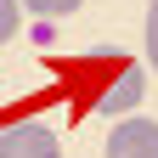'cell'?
I'll use <instances>...</instances> for the list:
<instances>
[{
  "mask_svg": "<svg viewBox=\"0 0 158 158\" xmlns=\"http://www.w3.org/2000/svg\"><path fill=\"white\" fill-rule=\"evenodd\" d=\"M0 158H62V141H56L51 124L23 118V124L0 130Z\"/></svg>",
  "mask_w": 158,
  "mask_h": 158,
  "instance_id": "cell-1",
  "label": "cell"
},
{
  "mask_svg": "<svg viewBox=\"0 0 158 158\" xmlns=\"http://www.w3.org/2000/svg\"><path fill=\"white\" fill-rule=\"evenodd\" d=\"M107 158H158V118H124L107 130Z\"/></svg>",
  "mask_w": 158,
  "mask_h": 158,
  "instance_id": "cell-2",
  "label": "cell"
},
{
  "mask_svg": "<svg viewBox=\"0 0 158 158\" xmlns=\"http://www.w3.org/2000/svg\"><path fill=\"white\" fill-rule=\"evenodd\" d=\"M141 90H147V79H141V68H124L118 73V85L102 96V113H130L135 102H141Z\"/></svg>",
  "mask_w": 158,
  "mask_h": 158,
  "instance_id": "cell-3",
  "label": "cell"
},
{
  "mask_svg": "<svg viewBox=\"0 0 158 158\" xmlns=\"http://www.w3.org/2000/svg\"><path fill=\"white\" fill-rule=\"evenodd\" d=\"M23 6H28L34 17H68V11L85 6V0H23Z\"/></svg>",
  "mask_w": 158,
  "mask_h": 158,
  "instance_id": "cell-4",
  "label": "cell"
},
{
  "mask_svg": "<svg viewBox=\"0 0 158 158\" xmlns=\"http://www.w3.org/2000/svg\"><path fill=\"white\" fill-rule=\"evenodd\" d=\"M17 23H23V0H0V45L17 34Z\"/></svg>",
  "mask_w": 158,
  "mask_h": 158,
  "instance_id": "cell-5",
  "label": "cell"
},
{
  "mask_svg": "<svg viewBox=\"0 0 158 158\" xmlns=\"http://www.w3.org/2000/svg\"><path fill=\"white\" fill-rule=\"evenodd\" d=\"M147 62L158 68V0L147 6Z\"/></svg>",
  "mask_w": 158,
  "mask_h": 158,
  "instance_id": "cell-6",
  "label": "cell"
},
{
  "mask_svg": "<svg viewBox=\"0 0 158 158\" xmlns=\"http://www.w3.org/2000/svg\"><path fill=\"white\" fill-rule=\"evenodd\" d=\"M51 40H56V28H51V17H40V23H34V45H51Z\"/></svg>",
  "mask_w": 158,
  "mask_h": 158,
  "instance_id": "cell-7",
  "label": "cell"
}]
</instances>
